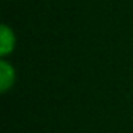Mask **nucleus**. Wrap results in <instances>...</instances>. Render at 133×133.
<instances>
[{
	"label": "nucleus",
	"mask_w": 133,
	"mask_h": 133,
	"mask_svg": "<svg viewBox=\"0 0 133 133\" xmlns=\"http://www.w3.org/2000/svg\"><path fill=\"white\" fill-rule=\"evenodd\" d=\"M16 83V69L4 57L0 60V92L7 93Z\"/></svg>",
	"instance_id": "obj_1"
},
{
	"label": "nucleus",
	"mask_w": 133,
	"mask_h": 133,
	"mask_svg": "<svg viewBox=\"0 0 133 133\" xmlns=\"http://www.w3.org/2000/svg\"><path fill=\"white\" fill-rule=\"evenodd\" d=\"M16 49V35L10 26L2 23L0 26V56L7 57Z\"/></svg>",
	"instance_id": "obj_2"
}]
</instances>
